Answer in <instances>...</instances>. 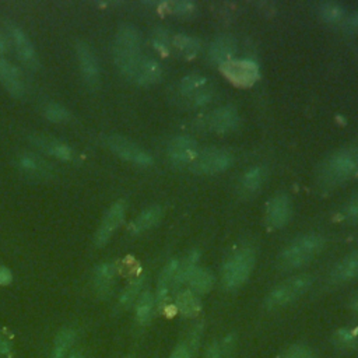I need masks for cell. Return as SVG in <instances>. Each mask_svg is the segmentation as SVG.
Masks as SVG:
<instances>
[{
  "instance_id": "6da1fadb",
  "label": "cell",
  "mask_w": 358,
  "mask_h": 358,
  "mask_svg": "<svg viewBox=\"0 0 358 358\" xmlns=\"http://www.w3.org/2000/svg\"><path fill=\"white\" fill-rule=\"evenodd\" d=\"M115 62L119 70L133 80L141 60V36L133 25H122L116 34L113 45Z\"/></svg>"
},
{
  "instance_id": "7a4b0ae2",
  "label": "cell",
  "mask_w": 358,
  "mask_h": 358,
  "mask_svg": "<svg viewBox=\"0 0 358 358\" xmlns=\"http://www.w3.org/2000/svg\"><path fill=\"white\" fill-rule=\"evenodd\" d=\"M358 169V147L344 148L330 155L319 168V179L324 185H337Z\"/></svg>"
},
{
  "instance_id": "3957f363",
  "label": "cell",
  "mask_w": 358,
  "mask_h": 358,
  "mask_svg": "<svg viewBox=\"0 0 358 358\" xmlns=\"http://www.w3.org/2000/svg\"><path fill=\"white\" fill-rule=\"evenodd\" d=\"M324 246V239L317 234L302 235L291 242L280 255L282 268H296L310 262Z\"/></svg>"
},
{
  "instance_id": "277c9868",
  "label": "cell",
  "mask_w": 358,
  "mask_h": 358,
  "mask_svg": "<svg viewBox=\"0 0 358 358\" xmlns=\"http://www.w3.org/2000/svg\"><path fill=\"white\" fill-rule=\"evenodd\" d=\"M255 266V252L245 248L236 252L222 268V284L227 289L241 287L250 275Z\"/></svg>"
},
{
  "instance_id": "5b68a950",
  "label": "cell",
  "mask_w": 358,
  "mask_h": 358,
  "mask_svg": "<svg viewBox=\"0 0 358 358\" xmlns=\"http://www.w3.org/2000/svg\"><path fill=\"white\" fill-rule=\"evenodd\" d=\"M312 284V277L308 274H299L292 277L280 285H277L266 298L267 308H280L291 303L303 295Z\"/></svg>"
},
{
  "instance_id": "8992f818",
  "label": "cell",
  "mask_w": 358,
  "mask_h": 358,
  "mask_svg": "<svg viewBox=\"0 0 358 358\" xmlns=\"http://www.w3.org/2000/svg\"><path fill=\"white\" fill-rule=\"evenodd\" d=\"M232 164V155L220 148H207L197 152L194 161L190 164L193 172L213 175L225 171Z\"/></svg>"
},
{
  "instance_id": "52a82bcc",
  "label": "cell",
  "mask_w": 358,
  "mask_h": 358,
  "mask_svg": "<svg viewBox=\"0 0 358 358\" xmlns=\"http://www.w3.org/2000/svg\"><path fill=\"white\" fill-rule=\"evenodd\" d=\"M222 74L239 87H249L259 78V67L249 59H231L220 66Z\"/></svg>"
},
{
  "instance_id": "ba28073f",
  "label": "cell",
  "mask_w": 358,
  "mask_h": 358,
  "mask_svg": "<svg viewBox=\"0 0 358 358\" xmlns=\"http://www.w3.org/2000/svg\"><path fill=\"white\" fill-rule=\"evenodd\" d=\"M108 145L119 157H122L123 159H127L133 164H137L141 166H148L152 164V157L147 151H144L137 144H134L133 141H130L122 136H110L108 138Z\"/></svg>"
},
{
  "instance_id": "9c48e42d",
  "label": "cell",
  "mask_w": 358,
  "mask_h": 358,
  "mask_svg": "<svg viewBox=\"0 0 358 358\" xmlns=\"http://www.w3.org/2000/svg\"><path fill=\"white\" fill-rule=\"evenodd\" d=\"M197 143L187 136H178L168 144V157L172 164L182 166L190 165L197 155Z\"/></svg>"
},
{
  "instance_id": "30bf717a",
  "label": "cell",
  "mask_w": 358,
  "mask_h": 358,
  "mask_svg": "<svg viewBox=\"0 0 358 358\" xmlns=\"http://www.w3.org/2000/svg\"><path fill=\"white\" fill-rule=\"evenodd\" d=\"M124 213H126V204L123 200L116 201L108 210V213L105 214V217L101 221V225L95 234V243L98 246H103L110 239V236L113 235L116 228L124 220Z\"/></svg>"
},
{
  "instance_id": "8fae6325",
  "label": "cell",
  "mask_w": 358,
  "mask_h": 358,
  "mask_svg": "<svg viewBox=\"0 0 358 358\" xmlns=\"http://www.w3.org/2000/svg\"><path fill=\"white\" fill-rule=\"evenodd\" d=\"M77 57L80 62V69L84 80L90 87H95L99 83V63L98 59L91 49V46L85 42H77L76 45Z\"/></svg>"
},
{
  "instance_id": "7c38bea8",
  "label": "cell",
  "mask_w": 358,
  "mask_h": 358,
  "mask_svg": "<svg viewBox=\"0 0 358 358\" xmlns=\"http://www.w3.org/2000/svg\"><path fill=\"white\" fill-rule=\"evenodd\" d=\"M291 200L285 194H277L270 199L266 210V220L270 227L281 228L287 225L291 217Z\"/></svg>"
},
{
  "instance_id": "4fadbf2b",
  "label": "cell",
  "mask_w": 358,
  "mask_h": 358,
  "mask_svg": "<svg viewBox=\"0 0 358 358\" xmlns=\"http://www.w3.org/2000/svg\"><path fill=\"white\" fill-rule=\"evenodd\" d=\"M238 123V112L234 106H221L206 119V127L214 133H227Z\"/></svg>"
},
{
  "instance_id": "5bb4252c",
  "label": "cell",
  "mask_w": 358,
  "mask_h": 358,
  "mask_svg": "<svg viewBox=\"0 0 358 358\" xmlns=\"http://www.w3.org/2000/svg\"><path fill=\"white\" fill-rule=\"evenodd\" d=\"M235 50H236L235 39L229 35H221L213 41L208 50V57L213 63L221 66L225 62L234 59Z\"/></svg>"
},
{
  "instance_id": "9a60e30c",
  "label": "cell",
  "mask_w": 358,
  "mask_h": 358,
  "mask_svg": "<svg viewBox=\"0 0 358 358\" xmlns=\"http://www.w3.org/2000/svg\"><path fill=\"white\" fill-rule=\"evenodd\" d=\"M0 81L6 87V90L14 96H21L25 91L18 69L10 64L7 60H4L1 56H0Z\"/></svg>"
},
{
  "instance_id": "2e32d148",
  "label": "cell",
  "mask_w": 358,
  "mask_h": 358,
  "mask_svg": "<svg viewBox=\"0 0 358 358\" xmlns=\"http://www.w3.org/2000/svg\"><path fill=\"white\" fill-rule=\"evenodd\" d=\"M161 77V66L157 60L150 57H143L133 80L140 85H150L159 80Z\"/></svg>"
},
{
  "instance_id": "e0dca14e",
  "label": "cell",
  "mask_w": 358,
  "mask_h": 358,
  "mask_svg": "<svg viewBox=\"0 0 358 358\" xmlns=\"http://www.w3.org/2000/svg\"><path fill=\"white\" fill-rule=\"evenodd\" d=\"M10 34L14 39L17 53L22 59V62H25L28 64H35V62H36L35 49H34V45L29 41V38L24 34V31L17 27H10Z\"/></svg>"
},
{
  "instance_id": "ac0fdd59",
  "label": "cell",
  "mask_w": 358,
  "mask_h": 358,
  "mask_svg": "<svg viewBox=\"0 0 358 358\" xmlns=\"http://www.w3.org/2000/svg\"><path fill=\"white\" fill-rule=\"evenodd\" d=\"M358 275V249L345 256L333 270V281H348Z\"/></svg>"
},
{
  "instance_id": "d6986e66",
  "label": "cell",
  "mask_w": 358,
  "mask_h": 358,
  "mask_svg": "<svg viewBox=\"0 0 358 358\" xmlns=\"http://www.w3.org/2000/svg\"><path fill=\"white\" fill-rule=\"evenodd\" d=\"M187 284L190 287V291H193L196 295L197 294H206L208 292L213 285H214V275L210 270L207 268H201V267H196L189 278H187Z\"/></svg>"
},
{
  "instance_id": "ffe728a7",
  "label": "cell",
  "mask_w": 358,
  "mask_h": 358,
  "mask_svg": "<svg viewBox=\"0 0 358 358\" xmlns=\"http://www.w3.org/2000/svg\"><path fill=\"white\" fill-rule=\"evenodd\" d=\"M162 217V210L159 206H151L148 208H145L130 225V231L131 234H140L144 232L150 228H152L154 225H157V222L161 220Z\"/></svg>"
},
{
  "instance_id": "44dd1931",
  "label": "cell",
  "mask_w": 358,
  "mask_h": 358,
  "mask_svg": "<svg viewBox=\"0 0 358 358\" xmlns=\"http://www.w3.org/2000/svg\"><path fill=\"white\" fill-rule=\"evenodd\" d=\"M74 341H76V331L73 329L60 330L55 338L50 358H66Z\"/></svg>"
},
{
  "instance_id": "7402d4cb",
  "label": "cell",
  "mask_w": 358,
  "mask_h": 358,
  "mask_svg": "<svg viewBox=\"0 0 358 358\" xmlns=\"http://www.w3.org/2000/svg\"><path fill=\"white\" fill-rule=\"evenodd\" d=\"M113 277H115V267L112 264L103 263L96 267L94 274V282L99 295H106L110 291L113 284Z\"/></svg>"
},
{
  "instance_id": "603a6c76",
  "label": "cell",
  "mask_w": 358,
  "mask_h": 358,
  "mask_svg": "<svg viewBox=\"0 0 358 358\" xmlns=\"http://www.w3.org/2000/svg\"><path fill=\"white\" fill-rule=\"evenodd\" d=\"M178 260H171L162 270L159 280H158V287H157V302L161 305L168 294L169 287L173 284V278H175V273L178 268Z\"/></svg>"
},
{
  "instance_id": "cb8c5ba5",
  "label": "cell",
  "mask_w": 358,
  "mask_h": 358,
  "mask_svg": "<svg viewBox=\"0 0 358 358\" xmlns=\"http://www.w3.org/2000/svg\"><path fill=\"white\" fill-rule=\"evenodd\" d=\"M176 308L183 316L190 317L200 310V301L193 291L185 289L180 291L176 296Z\"/></svg>"
},
{
  "instance_id": "d4e9b609",
  "label": "cell",
  "mask_w": 358,
  "mask_h": 358,
  "mask_svg": "<svg viewBox=\"0 0 358 358\" xmlns=\"http://www.w3.org/2000/svg\"><path fill=\"white\" fill-rule=\"evenodd\" d=\"M235 350L234 336H227L225 338L213 343L207 351L206 358H231Z\"/></svg>"
},
{
  "instance_id": "484cf974",
  "label": "cell",
  "mask_w": 358,
  "mask_h": 358,
  "mask_svg": "<svg viewBox=\"0 0 358 358\" xmlns=\"http://www.w3.org/2000/svg\"><path fill=\"white\" fill-rule=\"evenodd\" d=\"M173 46L182 56H185L187 59L194 57L200 50L199 39L189 36V35H183V34L173 36Z\"/></svg>"
},
{
  "instance_id": "4316f807",
  "label": "cell",
  "mask_w": 358,
  "mask_h": 358,
  "mask_svg": "<svg viewBox=\"0 0 358 358\" xmlns=\"http://www.w3.org/2000/svg\"><path fill=\"white\" fill-rule=\"evenodd\" d=\"M38 147L45 150L48 154L55 155L59 159H70L71 158V148L60 141L49 140V138H35Z\"/></svg>"
},
{
  "instance_id": "83f0119b",
  "label": "cell",
  "mask_w": 358,
  "mask_h": 358,
  "mask_svg": "<svg viewBox=\"0 0 358 358\" xmlns=\"http://www.w3.org/2000/svg\"><path fill=\"white\" fill-rule=\"evenodd\" d=\"M18 168L28 173V175H34V176H38V175H43L46 168H45V162L38 158L36 155L34 154H22L18 157Z\"/></svg>"
},
{
  "instance_id": "f1b7e54d",
  "label": "cell",
  "mask_w": 358,
  "mask_h": 358,
  "mask_svg": "<svg viewBox=\"0 0 358 358\" xmlns=\"http://www.w3.org/2000/svg\"><path fill=\"white\" fill-rule=\"evenodd\" d=\"M266 179V169L263 166H253L250 168L243 176L241 186L246 192H256Z\"/></svg>"
},
{
  "instance_id": "f546056e",
  "label": "cell",
  "mask_w": 358,
  "mask_h": 358,
  "mask_svg": "<svg viewBox=\"0 0 358 358\" xmlns=\"http://www.w3.org/2000/svg\"><path fill=\"white\" fill-rule=\"evenodd\" d=\"M197 252L193 250L190 255H187L183 260L182 264L178 263V268H176V273H175V278H173V284L175 287L180 285L182 282L187 281L190 273L196 268V262H197Z\"/></svg>"
},
{
  "instance_id": "4dcf8cb0",
  "label": "cell",
  "mask_w": 358,
  "mask_h": 358,
  "mask_svg": "<svg viewBox=\"0 0 358 358\" xmlns=\"http://www.w3.org/2000/svg\"><path fill=\"white\" fill-rule=\"evenodd\" d=\"M152 308H154V296L151 292L144 291L138 301H137V306H136V317L137 322L144 324L150 320L151 313H152Z\"/></svg>"
},
{
  "instance_id": "1f68e13d",
  "label": "cell",
  "mask_w": 358,
  "mask_h": 358,
  "mask_svg": "<svg viewBox=\"0 0 358 358\" xmlns=\"http://www.w3.org/2000/svg\"><path fill=\"white\" fill-rule=\"evenodd\" d=\"M319 13L324 21L334 24V22H340L344 18L345 8L337 1H326L320 4Z\"/></svg>"
},
{
  "instance_id": "d6a6232c",
  "label": "cell",
  "mask_w": 358,
  "mask_h": 358,
  "mask_svg": "<svg viewBox=\"0 0 358 358\" xmlns=\"http://www.w3.org/2000/svg\"><path fill=\"white\" fill-rule=\"evenodd\" d=\"M207 84V78L203 77V76H199V74H190V76H186L182 78L180 81V91L186 95L194 92L196 90L204 87Z\"/></svg>"
},
{
  "instance_id": "836d02e7",
  "label": "cell",
  "mask_w": 358,
  "mask_h": 358,
  "mask_svg": "<svg viewBox=\"0 0 358 358\" xmlns=\"http://www.w3.org/2000/svg\"><path fill=\"white\" fill-rule=\"evenodd\" d=\"M45 116L50 120V122H55V123H60V122H66L70 119V112L59 105V103H49L46 108H45Z\"/></svg>"
},
{
  "instance_id": "e575fe53",
  "label": "cell",
  "mask_w": 358,
  "mask_h": 358,
  "mask_svg": "<svg viewBox=\"0 0 358 358\" xmlns=\"http://www.w3.org/2000/svg\"><path fill=\"white\" fill-rule=\"evenodd\" d=\"M334 340L338 345H343V347H354L358 341V330H351V329H343L340 331L336 333L334 336Z\"/></svg>"
},
{
  "instance_id": "d590c367",
  "label": "cell",
  "mask_w": 358,
  "mask_h": 358,
  "mask_svg": "<svg viewBox=\"0 0 358 358\" xmlns=\"http://www.w3.org/2000/svg\"><path fill=\"white\" fill-rule=\"evenodd\" d=\"M141 285H143V278L134 280V281L124 289V292L122 294V296H120V305H122V306H129V305L136 299V296L138 295V291L141 289Z\"/></svg>"
},
{
  "instance_id": "8d00e7d4",
  "label": "cell",
  "mask_w": 358,
  "mask_h": 358,
  "mask_svg": "<svg viewBox=\"0 0 358 358\" xmlns=\"http://www.w3.org/2000/svg\"><path fill=\"white\" fill-rule=\"evenodd\" d=\"M168 7L171 13L178 15H189L196 10V6L192 1H171L168 3Z\"/></svg>"
},
{
  "instance_id": "74e56055",
  "label": "cell",
  "mask_w": 358,
  "mask_h": 358,
  "mask_svg": "<svg viewBox=\"0 0 358 358\" xmlns=\"http://www.w3.org/2000/svg\"><path fill=\"white\" fill-rule=\"evenodd\" d=\"M280 358H315V355L303 345H292Z\"/></svg>"
},
{
  "instance_id": "f35d334b",
  "label": "cell",
  "mask_w": 358,
  "mask_h": 358,
  "mask_svg": "<svg viewBox=\"0 0 358 358\" xmlns=\"http://www.w3.org/2000/svg\"><path fill=\"white\" fill-rule=\"evenodd\" d=\"M189 98H190V102H192L193 105H196V106L204 105V103H207V102L210 101V98H211V90H210V88H206V85H204V87L196 90L194 92L189 94Z\"/></svg>"
},
{
  "instance_id": "ab89813d",
  "label": "cell",
  "mask_w": 358,
  "mask_h": 358,
  "mask_svg": "<svg viewBox=\"0 0 358 358\" xmlns=\"http://www.w3.org/2000/svg\"><path fill=\"white\" fill-rule=\"evenodd\" d=\"M343 215L350 222H358V194H355L345 206Z\"/></svg>"
},
{
  "instance_id": "60d3db41",
  "label": "cell",
  "mask_w": 358,
  "mask_h": 358,
  "mask_svg": "<svg viewBox=\"0 0 358 358\" xmlns=\"http://www.w3.org/2000/svg\"><path fill=\"white\" fill-rule=\"evenodd\" d=\"M169 358H192V352H190V350H189L186 345L180 344V345H178V347L172 351V354H171Z\"/></svg>"
},
{
  "instance_id": "b9f144b4",
  "label": "cell",
  "mask_w": 358,
  "mask_h": 358,
  "mask_svg": "<svg viewBox=\"0 0 358 358\" xmlns=\"http://www.w3.org/2000/svg\"><path fill=\"white\" fill-rule=\"evenodd\" d=\"M13 281V274L7 267H0V285H8Z\"/></svg>"
},
{
  "instance_id": "7bdbcfd3",
  "label": "cell",
  "mask_w": 358,
  "mask_h": 358,
  "mask_svg": "<svg viewBox=\"0 0 358 358\" xmlns=\"http://www.w3.org/2000/svg\"><path fill=\"white\" fill-rule=\"evenodd\" d=\"M10 351H11L10 343L3 336H0V355H8Z\"/></svg>"
},
{
  "instance_id": "ee69618b",
  "label": "cell",
  "mask_w": 358,
  "mask_h": 358,
  "mask_svg": "<svg viewBox=\"0 0 358 358\" xmlns=\"http://www.w3.org/2000/svg\"><path fill=\"white\" fill-rule=\"evenodd\" d=\"M347 27L350 29H358V11L350 17V20L347 21Z\"/></svg>"
},
{
  "instance_id": "f6af8a7d",
  "label": "cell",
  "mask_w": 358,
  "mask_h": 358,
  "mask_svg": "<svg viewBox=\"0 0 358 358\" xmlns=\"http://www.w3.org/2000/svg\"><path fill=\"white\" fill-rule=\"evenodd\" d=\"M6 49H7V41H6V38L0 34V55L4 53Z\"/></svg>"
},
{
  "instance_id": "bcb514c9",
  "label": "cell",
  "mask_w": 358,
  "mask_h": 358,
  "mask_svg": "<svg viewBox=\"0 0 358 358\" xmlns=\"http://www.w3.org/2000/svg\"><path fill=\"white\" fill-rule=\"evenodd\" d=\"M66 358H84L81 351H71Z\"/></svg>"
},
{
  "instance_id": "7dc6e473",
  "label": "cell",
  "mask_w": 358,
  "mask_h": 358,
  "mask_svg": "<svg viewBox=\"0 0 358 358\" xmlns=\"http://www.w3.org/2000/svg\"><path fill=\"white\" fill-rule=\"evenodd\" d=\"M352 306H354V309L358 312V295L352 299Z\"/></svg>"
},
{
  "instance_id": "c3c4849f",
  "label": "cell",
  "mask_w": 358,
  "mask_h": 358,
  "mask_svg": "<svg viewBox=\"0 0 358 358\" xmlns=\"http://www.w3.org/2000/svg\"><path fill=\"white\" fill-rule=\"evenodd\" d=\"M126 358H130V357H126Z\"/></svg>"
}]
</instances>
